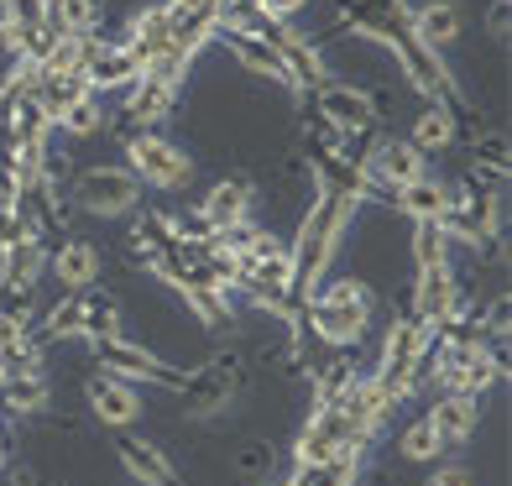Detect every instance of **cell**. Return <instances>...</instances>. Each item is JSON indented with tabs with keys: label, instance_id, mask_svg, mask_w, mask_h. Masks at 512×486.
I'll use <instances>...</instances> for the list:
<instances>
[{
	"label": "cell",
	"instance_id": "cell-18",
	"mask_svg": "<svg viewBox=\"0 0 512 486\" xmlns=\"http://www.w3.org/2000/svg\"><path fill=\"white\" fill-rule=\"evenodd\" d=\"M424 424L434 429L439 445L455 450V445H465V439L476 434V424H481V403H476V398H460V392H434V403L424 408Z\"/></svg>",
	"mask_w": 512,
	"mask_h": 486
},
{
	"label": "cell",
	"instance_id": "cell-26",
	"mask_svg": "<svg viewBox=\"0 0 512 486\" xmlns=\"http://www.w3.org/2000/svg\"><path fill=\"white\" fill-rule=\"evenodd\" d=\"M413 267L424 272V267H439V262H450V236L439 225H413Z\"/></svg>",
	"mask_w": 512,
	"mask_h": 486
},
{
	"label": "cell",
	"instance_id": "cell-15",
	"mask_svg": "<svg viewBox=\"0 0 512 486\" xmlns=\"http://www.w3.org/2000/svg\"><path fill=\"white\" fill-rule=\"evenodd\" d=\"M121 48L136 58V63H157L162 53H173V6L168 0H157V6H142L131 21H126V37Z\"/></svg>",
	"mask_w": 512,
	"mask_h": 486
},
{
	"label": "cell",
	"instance_id": "cell-3",
	"mask_svg": "<svg viewBox=\"0 0 512 486\" xmlns=\"http://www.w3.org/2000/svg\"><path fill=\"white\" fill-rule=\"evenodd\" d=\"M115 340L121 335V298L110 288H84V293H63L58 304L32 324V340L37 345H53V340Z\"/></svg>",
	"mask_w": 512,
	"mask_h": 486
},
{
	"label": "cell",
	"instance_id": "cell-1",
	"mask_svg": "<svg viewBox=\"0 0 512 486\" xmlns=\"http://www.w3.org/2000/svg\"><path fill=\"white\" fill-rule=\"evenodd\" d=\"M335 6H340V27H356V32L377 37L382 48L398 53L403 79H408L424 100H450V105H460V110H471L465 89H460L455 74H450V63L418 48V37H413V27H408V0H335Z\"/></svg>",
	"mask_w": 512,
	"mask_h": 486
},
{
	"label": "cell",
	"instance_id": "cell-7",
	"mask_svg": "<svg viewBox=\"0 0 512 486\" xmlns=\"http://www.w3.org/2000/svg\"><path fill=\"white\" fill-rule=\"evenodd\" d=\"M314 110L324 131L345 136V142H356V136H371L382 121V100L371 95V89H356V84H340V79H324L314 89Z\"/></svg>",
	"mask_w": 512,
	"mask_h": 486
},
{
	"label": "cell",
	"instance_id": "cell-14",
	"mask_svg": "<svg viewBox=\"0 0 512 486\" xmlns=\"http://www.w3.org/2000/svg\"><path fill=\"white\" fill-rule=\"evenodd\" d=\"M84 398H89V413H95L105 429H131V424L147 413L142 387H131V382L110 377V372H95V377H89V382H84Z\"/></svg>",
	"mask_w": 512,
	"mask_h": 486
},
{
	"label": "cell",
	"instance_id": "cell-32",
	"mask_svg": "<svg viewBox=\"0 0 512 486\" xmlns=\"http://www.w3.org/2000/svg\"><path fill=\"white\" fill-rule=\"evenodd\" d=\"M486 32L497 42H507V0H492V11H486Z\"/></svg>",
	"mask_w": 512,
	"mask_h": 486
},
{
	"label": "cell",
	"instance_id": "cell-16",
	"mask_svg": "<svg viewBox=\"0 0 512 486\" xmlns=\"http://www.w3.org/2000/svg\"><path fill=\"white\" fill-rule=\"evenodd\" d=\"M48 277V241L37 236H21L0 251V293H16V298H32V288Z\"/></svg>",
	"mask_w": 512,
	"mask_h": 486
},
{
	"label": "cell",
	"instance_id": "cell-19",
	"mask_svg": "<svg viewBox=\"0 0 512 486\" xmlns=\"http://www.w3.org/2000/svg\"><path fill=\"white\" fill-rule=\"evenodd\" d=\"M460 105H450V100H424V110L413 115V131H408V142L418 147V152H455L460 147Z\"/></svg>",
	"mask_w": 512,
	"mask_h": 486
},
{
	"label": "cell",
	"instance_id": "cell-9",
	"mask_svg": "<svg viewBox=\"0 0 512 486\" xmlns=\"http://www.w3.org/2000/svg\"><path fill=\"white\" fill-rule=\"evenodd\" d=\"M408 314L424 324V330H445V324H455L465 314V293H460V277L450 262H439V267H424L413 277V304Z\"/></svg>",
	"mask_w": 512,
	"mask_h": 486
},
{
	"label": "cell",
	"instance_id": "cell-24",
	"mask_svg": "<svg viewBox=\"0 0 512 486\" xmlns=\"http://www.w3.org/2000/svg\"><path fill=\"white\" fill-rule=\"evenodd\" d=\"M361 460L366 455H340V460H324V466H293L283 486H356Z\"/></svg>",
	"mask_w": 512,
	"mask_h": 486
},
{
	"label": "cell",
	"instance_id": "cell-23",
	"mask_svg": "<svg viewBox=\"0 0 512 486\" xmlns=\"http://www.w3.org/2000/svg\"><path fill=\"white\" fill-rule=\"evenodd\" d=\"M42 27L53 37H95L100 0H42Z\"/></svg>",
	"mask_w": 512,
	"mask_h": 486
},
{
	"label": "cell",
	"instance_id": "cell-20",
	"mask_svg": "<svg viewBox=\"0 0 512 486\" xmlns=\"http://www.w3.org/2000/svg\"><path fill=\"white\" fill-rule=\"evenodd\" d=\"M115 460H121L126 476H131V481H142V486H178L173 460L162 455V445H152V439H136V434H126L121 445H115Z\"/></svg>",
	"mask_w": 512,
	"mask_h": 486
},
{
	"label": "cell",
	"instance_id": "cell-5",
	"mask_svg": "<svg viewBox=\"0 0 512 486\" xmlns=\"http://www.w3.org/2000/svg\"><path fill=\"white\" fill-rule=\"evenodd\" d=\"M74 204L95 220H121V215H136L142 210V183H136L121 162H95L74 178Z\"/></svg>",
	"mask_w": 512,
	"mask_h": 486
},
{
	"label": "cell",
	"instance_id": "cell-29",
	"mask_svg": "<svg viewBox=\"0 0 512 486\" xmlns=\"http://www.w3.org/2000/svg\"><path fill=\"white\" fill-rule=\"evenodd\" d=\"M32 220H27V210H21L16 199H0V251H6L11 241H21V236H32Z\"/></svg>",
	"mask_w": 512,
	"mask_h": 486
},
{
	"label": "cell",
	"instance_id": "cell-8",
	"mask_svg": "<svg viewBox=\"0 0 512 486\" xmlns=\"http://www.w3.org/2000/svg\"><path fill=\"white\" fill-rule=\"evenodd\" d=\"M95 351V361H100V372H110V377H121V382H131V387H178V366H168L157 351H147V345H136V340H126V335H115V340H95L89 345Z\"/></svg>",
	"mask_w": 512,
	"mask_h": 486
},
{
	"label": "cell",
	"instance_id": "cell-25",
	"mask_svg": "<svg viewBox=\"0 0 512 486\" xmlns=\"http://www.w3.org/2000/svg\"><path fill=\"white\" fill-rule=\"evenodd\" d=\"M105 126H110V115H105V100H100V95H89V100H79L74 110L58 115V131H68V136H100Z\"/></svg>",
	"mask_w": 512,
	"mask_h": 486
},
{
	"label": "cell",
	"instance_id": "cell-4",
	"mask_svg": "<svg viewBox=\"0 0 512 486\" xmlns=\"http://www.w3.org/2000/svg\"><path fill=\"white\" fill-rule=\"evenodd\" d=\"M121 168L142 183V189L178 194V189H189V178H194V157L183 152L173 136H162V131H131Z\"/></svg>",
	"mask_w": 512,
	"mask_h": 486
},
{
	"label": "cell",
	"instance_id": "cell-28",
	"mask_svg": "<svg viewBox=\"0 0 512 486\" xmlns=\"http://www.w3.org/2000/svg\"><path fill=\"white\" fill-rule=\"evenodd\" d=\"M272 460H277V455H272V445L251 439V445H241V450H236V460H230V466H236V476H241V481H251V486H256V481H267V476H272Z\"/></svg>",
	"mask_w": 512,
	"mask_h": 486
},
{
	"label": "cell",
	"instance_id": "cell-31",
	"mask_svg": "<svg viewBox=\"0 0 512 486\" xmlns=\"http://www.w3.org/2000/svg\"><path fill=\"white\" fill-rule=\"evenodd\" d=\"M424 486H476V476L465 471V466H434V476Z\"/></svg>",
	"mask_w": 512,
	"mask_h": 486
},
{
	"label": "cell",
	"instance_id": "cell-27",
	"mask_svg": "<svg viewBox=\"0 0 512 486\" xmlns=\"http://www.w3.org/2000/svg\"><path fill=\"white\" fill-rule=\"evenodd\" d=\"M398 450H403V460H418V466H429V460H439L445 455V445L434 439V429L424 424V413L403 429V439H398Z\"/></svg>",
	"mask_w": 512,
	"mask_h": 486
},
{
	"label": "cell",
	"instance_id": "cell-10",
	"mask_svg": "<svg viewBox=\"0 0 512 486\" xmlns=\"http://www.w3.org/2000/svg\"><path fill=\"white\" fill-rule=\"evenodd\" d=\"M209 42H220V48H225L230 58H236V63L246 68V74H256V79H272L277 89H288V95H298V89H293V74H288V63H283V53H277L262 32H246V27H230V21H220Z\"/></svg>",
	"mask_w": 512,
	"mask_h": 486
},
{
	"label": "cell",
	"instance_id": "cell-17",
	"mask_svg": "<svg viewBox=\"0 0 512 486\" xmlns=\"http://www.w3.org/2000/svg\"><path fill=\"white\" fill-rule=\"evenodd\" d=\"M251 199H256L251 178H220V183H209V189L199 194L194 215H199L204 230H225V225L251 220Z\"/></svg>",
	"mask_w": 512,
	"mask_h": 486
},
{
	"label": "cell",
	"instance_id": "cell-6",
	"mask_svg": "<svg viewBox=\"0 0 512 486\" xmlns=\"http://www.w3.org/2000/svg\"><path fill=\"white\" fill-rule=\"evenodd\" d=\"M173 392L183 403V419H215V413H225L241 392V361L236 356L204 361V366H194V372H183Z\"/></svg>",
	"mask_w": 512,
	"mask_h": 486
},
{
	"label": "cell",
	"instance_id": "cell-12",
	"mask_svg": "<svg viewBox=\"0 0 512 486\" xmlns=\"http://www.w3.org/2000/svg\"><path fill=\"white\" fill-rule=\"evenodd\" d=\"M142 79V63H136L121 42H105V37H89V58H84V84L89 95H126V89Z\"/></svg>",
	"mask_w": 512,
	"mask_h": 486
},
{
	"label": "cell",
	"instance_id": "cell-22",
	"mask_svg": "<svg viewBox=\"0 0 512 486\" xmlns=\"http://www.w3.org/2000/svg\"><path fill=\"white\" fill-rule=\"evenodd\" d=\"M53 387H48V372H21L11 382H0V419H37L42 408H48Z\"/></svg>",
	"mask_w": 512,
	"mask_h": 486
},
{
	"label": "cell",
	"instance_id": "cell-30",
	"mask_svg": "<svg viewBox=\"0 0 512 486\" xmlns=\"http://www.w3.org/2000/svg\"><path fill=\"white\" fill-rule=\"evenodd\" d=\"M236 6H251L262 21H293L298 11L309 6V0H236Z\"/></svg>",
	"mask_w": 512,
	"mask_h": 486
},
{
	"label": "cell",
	"instance_id": "cell-21",
	"mask_svg": "<svg viewBox=\"0 0 512 486\" xmlns=\"http://www.w3.org/2000/svg\"><path fill=\"white\" fill-rule=\"evenodd\" d=\"M392 210L408 215L413 225H439L450 210V183H439L434 173H424L418 183H408V189L392 194Z\"/></svg>",
	"mask_w": 512,
	"mask_h": 486
},
{
	"label": "cell",
	"instance_id": "cell-13",
	"mask_svg": "<svg viewBox=\"0 0 512 486\" xmlns=\"http://www.w3.org/2000/svg\"><path fill=\"white\" fill-rule=\"evenodd\" d=\"M100 246L84 241V236H63L58 246H48V277L63 293H84V288H100Z\"/></svg>",
	"mask_w": 512,
	"mask_h": 486
},
{
	"label": "cell",
	"instance_id": "cell-2",
	"mask_svg": "<svg viewBox=\"0 0 512 486\" xmlns=\"http://www.w3.org/2000/svg\"><path fill=\"white\" fill-rule=\"evenodd\" d=\"M371 309H377V293H371L366 277H324L319 293L304 304L298 324L330 351H351L361 345L366 324H371Z\"/></svg>",
	"mask_w": 512,
	"mask_h": 486
},
{
	"label": "cell",
	"instance_id": "cell-11",
	"mask_svg": "<svg viewBox=\"0 0 512 486\" xmlns=\"http://www.w3.org/2000/svg\"><path fill=\"white\" fill-rule=\"evenodd\" d=\"M408 27L418 37V48L445 58L465 37V6L460 0H418V6H408Z\"/></svg>",
	"mask_w": 512,
	"mask_h": 486
}]
</instances>
